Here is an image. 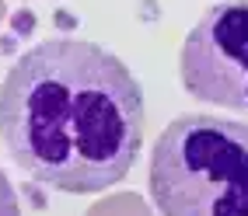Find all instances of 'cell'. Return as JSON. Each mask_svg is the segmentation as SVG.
<instances>
[{
  "label": "cell",
  "mask_w": 248,
  "mask_h": 216,
  "mask_svg": "<svg viewBox=\"0 0 248 216\" xmlns=\"http://www.w3.org/2000/svg\"><path fill=\"white\" fill-rule=\"evenodd\" d=\"M0 140L14 164L49 188H112L140 157L143 91L108 49L46 39L25 49L0 84Z\"/></svg>",
  "instance_id": "1"
},
{
  "label": "cell",
  "mask_w": 248,
  "mask_h": 216,
  "mask_svg": "<svg viewBox=\"0 0 248 216\" xmlns=\"http://www.w3.org/2000/svg\"><path fill=\"white\" fill-rule=\"evenodd\" d=\"M147 188L161 216H248V122L178 115L151 146Z\"/></svg>",
  "instance_id": "2"
},
{
  "label": "cell",
  "mask_w": 248,
  "mask_h": 216,
  "mask_svg": "<svg viewBox=\"0 0 248 216\" xmlns=\"http://www.w3.org/2000/svg\"><path fill=\"white\" fill-rule=\"evenodd\" d=\"M0 216H21V206H18V195H14V185L11 178L0 168Z\"/></svg>",
  "instance_id": "4"
},
{
  "label": "cell",
  "mask_w": 248,
  "mask_h": 216,
  "mask_svg": "<svg viewBox=\"0 0 248 216\" xmlns=\"http://www.w3.org/2000/svg\"><path fill=\"white\" fill-rule=\"evenodd\" d=\"M178 73L196 101L248 112V0L213 4L192 25Z\"/></svg>",
  "instance_id": "3"
}]
</instances>
